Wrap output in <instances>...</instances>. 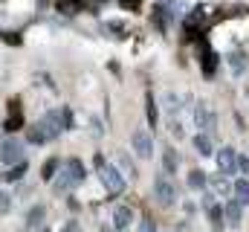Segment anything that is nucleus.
I'll return each instance as SVG.
<instances>
[{
	"label": "nucleus",
	"instance_id": "1",
	"mask_svg": "<svg viewBox=\"0 0 249 232\" xmlns=\"http://www.w3.org/2000/svg\"><path fill=\"white\" fill-rule=\"evenodd\" d=\"M72 125V114H70V108H61V111H50V114H44L38 119V134L44 136V142H53V139H58L64 131Z\"/></svg>",
	"mask_w": 249,
	"mask_h": 232
},
{
	"label": "nucleus",
	"instance_id": "2",
	"mask_svg": "<svg viewBox=\"0 0 249 232\" xmlns=\"http://www.w3.org/2000/svg\"><path fill=\"white\" fill-rule=\"evenodd\" d=\"M93 163H96L99 180H102V186L107 189V194H113V197H116V194H122V192H124V177H122V174L116 172L110 163H105V157H102V154H96V157H93Z\"/></svg>",
	"mask_w": 249,
	"mask_h": 232
},
{
	"label": "nucleus",
	"instance_id": "3",
	"mask_svg": "<svg viewBox=\"0 0 249 232\" xmlns=\"http://www.w3.org/2000/svg\"><path fill=\"white\" fill-rule=\"evenodd\" d=\"M154 194H157V200L162 206H174V200H177V189H174V183L165 174H157L154 177Z\"/></svg>",
	"mask_w": 249,
	"mask_h": 232
},
{
	"label": "nucleus",
	"instance_id": "4",
	"mask_svg": "<svg viewBox=\"0 0 249 232\" xmlns=\"http://www.w3.org/2000/svg\"><path fill=\"white\" fill-rule=\"evenodd\" d=\"M0 160H3L6 166L20 163V160H23V142H20V139H3V145H0Z\"/></svg>",
	"mask_w": 249,
	"mask_h": 232
},
{
	"label": "nucleus",
	"instance_id": "5",
	"mask_svg": "<svg viewBox=\"0 0 249 232\" xmlns=\"http://www.w3.org/2000/svg\"><path fill=\"white\" fill-rule=\"evenodd\" d=\"M130 142H133V151H136L142 160H148V157L154 154V139H151L148 131H133V134H130Z\"/></svg>",
	"mask_w": 249,
	"mask_h": 232
},
{
	"label": "nucleus",
	"instance_id": "6",
	"mask_svg": "<svg viewBox=\"0 0 249 232\" xmlns=\"http://www.w3.org/2000/svg\"><path fill=\"white\" fill-rule=\"evenodd\" d=\"M217 169H220V174H226V177L238 172V166H235V148L226 145V148L217 151Z\"/></svg>",
	"mask_w": 249,
	"mask_h": 232
},
{
	"label": "nucleus",
	"instance_id": "7",
	"mask_svg": "<svg viewBox=\"0 0 249 232\" xmlns=\"http://www.w3.org/2000/svg\"><path fill=\"white\" fill-rule=\"evenodd\" d=\"M223 209V221L235 230V227H241V215H244V206L238 203V200H226V206H220Z\"/></svg>",
	"mask_w": 249,
	"mask_h": 232
},
{
	"label": "nucleus",
	"instance_id": "8",
	"mask_svg": "<svg viewBox=\"0 0 249 232\" xmlns=\"http://www.w3.org/2000/svg\"><path fill=\"white\" fill-rule=\"evenodd\" d=\"M194 122H197L200 131H209V128L214 125V116H212V111H209V105H203V102L194 105Z\"/></svg>",
	"mask_w": 249,
	"mask_h": 232
},
{
	"label": "nucleus",
	"instance_id": "9",
	"mask_svg": "<svg viewBox=\"0 0 249 232\" xmlns=\"http://www.w3.org/2000/svg\"><path fill=\"white\" fill-rule=\"evenodd\" d=\"M226 61H229V67H232V73H235V76H244V73H247V67H249V58L244 56L241 50L229 53V56H226Z\"/></svg>",
	"mask_w": 249,
	"mask_h": 232
},
{
	"label": "nucleus",
	"instance_id": "10",
	"mask_svg": "<svg viewBox=\"0 0 249 232\" xmlns=\"http://www.w3.org/2000/svg\"><path fill=\"white\" fill-rule=\"evenodd\" d=\"M64 172L70 174V180H72V186H78V183H84V166H81V160H67L64 163Z\"/></svg>",
	"mask_w": 249,
	"mask_h": 232
},
{
	"label": "nucleus",
	"instance_id": "11",
	"mask_svg": "<svg viewBox=\"0 0 249 232\" xmlns=\"http://www.w3.org/2000/svg\"><path fill=\"white\" fill-rule=\"evenodd\" d=\"M232 194H235V200H238L241 206H249V177L232 183Z\"/></svg>",
	"mask_w": 249,
	"mask_h": 232
},
{
	"label": "nucleus",
	"instance_id": "12",
	"mask_svg": "<svg viewBox=\"0 0 249 232\" xmlns=\"http://www.w3.org/2000/svg\"><path fill=\"white\" fill-rule=\"evenodd\" d=\"M162 169H165V174H174L180 169V154L174 148H165L162 151Z\"/></svg>",
	"mask_w": 249,
	"mask_h": 232
},
{
	"label": "nucleus",
	"instance_id": "13",
	"mask_svg": "<svg viewBox=\"0 0 249 232\" xmlns=\"http://www.w3.org/2000/svg\"><path fill=\"white\" fill-rule=\"evenodd\" d=\"M113 227L116 230H127L130 227V206H116L113 209Z\"/></svg>",
	"mask_w": 249,
	"mask_h": 232
},
{
	"label": "nucleus",
	"instance_id": "14",
	"mask_svg": "<svg viewBox=\"0 0 249 232\" xmlns=\"http://www.w3.org/2000/svg\"><path fill=\"white\" fill-rule=\"evenodd\" d=\"M194 148H197V154H203V157H209L214 148H212V136L206 134V131H200L197 136H194Z\"/></svg>",
	"mask_w": 249,
	"mask_h": 232
},
{
	"label": "nucleus",
	"instance_id": "15",
	"mask_svg": "<svg viewBox=\"0 0 249 232\" xmlns=\"http://www.w3.org/2000/svg\"><path fill=\"white\" fill-rule=\"evenodd\" d=\"M44 218H47V209H44V206H32L29 215H26V227H29V230H38V227L44 224Z\"/></svg>",
	"mask_w": 249,
	"mask_h": 232
},
{
	"label": "nucleus",
	"instance_id": "16",
	"mask_svg": "<svg viewBox=\"0 0 249 232\" xmlns=\"http://www.w3.org/2000/svg\"><path fill=\"white\" fill-rule=\"evenodd\" d=\"M206 183H209V177L200 172V169L188 172V189H194V192H203V189H206Z\"/></svg>",
	"mask_w": 249,
	"mask_h": 232
},
{
	"label": "nucleus",
	"instance_id": "17",
	"mask_svg": "<svg viewBox=\"0 0 249 232\" xmlns=\"http://www.w3.org/2000/svg\"><path fill=\"white\" fill-rule=\"evenodd\" d=\"M23 174H26V163L20 160V163H15V166H9V172L3 174V180H6V183H15V180H20Z\"/></svg>",
	"mask_w": 249,
	"mask_h": 232
},
{
	"label": "nucleus",
	"instance_id": "18",
	"mask_svg": "<svg viewBox=\"0 0 249 232\" xmlns=\"http://www.w3.org/2000/svg\"><path fill=\"white\" fill-rule=\"evenodd\" d=\"M145 108H148V125L157 128V119H160V116H157V105H154V93L145 96Z\"/></svg>",
	"mask_w": 249,
	"mask_h": 232
},
{
	"label": "nucleus",
	"instance_id": "19",
	"mask_svg": "<svg viewBox=\"0 0 249 232\" xmlns=\"http://www.w3.org/2000/svg\"><path fill=\"white\" fill-rule=\"evenodd\" d=\"M67 189H72V180H70V174L61 169L58 177H55V194H61V192H67Z\"/></svg>",
	"mask_w": 249,
	"mask_h": 232
},
{
	"label": "nucleus",
	"instance_id": "20",
	"mask_svg": "<svg viewBox=\"0 0 249 232\" xmlns=\"http://www.w3.org/2000/svg\"><path fill=\"white\" fill-rule=\"evenodd\" d=\"M214 192H217L220 197H226V194L232 192V183H229V177H226V174H220V177L214 180Z\"/></svg>",
	"mask_w": 249,
	"mask_h": 232
},
{
	"label": "nucleus",
	"instance_id": "21",
	"mask_svg": "<svg viewBox=\"0 0 249 232\" xmlns=\"http://www.w3.org/2000/svg\"><path fill=\"white\" fill-rule=\"evenodd\" d=\"M214 67H217V56L214 53H206V58H203V73L206 76H214Z\"/></svg>",
	"mask_w": 249,
	"mask_h": 232
},
{
	"label": "nucleus",
	"instance_id": "22",
	"mask_svg": "<svg viewBox=\"0 0 249 232\" xmlns=\"http://www.w3.org/2000/svg\"><path fill=\"white\" fill-rule=\"evenodd\" d=\"M235 166H238V172L247 174L249 177V154H235Z\"/></svg>",
	"mask_w": 249,
	"mask_h": 232
},
{
	"label": "nucleus",
	"instance_id": "23",
	"mask_svg": "<svg viewBox=\"0 0 249 232\" xmlns=\"http://www.w3.org/2000/svg\"><path fill=\"white\" fill-rule=\"evenodd\" d=\"M9 209H12V194L0 192V215H9Z\"/></svg>",
	"mask_w": 249,
	"mask_h": 232
},
{
	"label": "nucleus",
	"instance_id": "24",
	"mask_svg": "<svg viewBox=\"0 0 249 232\" xmlns=\"http://www.w3.org/2000/svg\"><path fill=\"white\" fill-rule=\"evenodd\" d=\"M20 125H23V119H20V114H15L12 119H6V125H3V128H6V131L12 134V131H18Z\"/></svg>",
	"mask_w": 249,
	"mask_h": 232
},
{
	"label": "nucleus",
	"instance_id": "25",
	"mask_svg": "<svg viewBox=\"0 0 249 232\" xmlns=\"http://www.w3.org/2000/svg\"><path fill=\"white\" fill-rule=\"evenodd\" d=\"M55 172H58V160H47V166H44V180L55 177Z\"/></svg>",
	"mask_w": 249,
	"mask_h": 232
},
{
	"label": "nucleus",
	"instance_id": "26",
	"mask_svg": "<svg viewBox=\"0 0 249 232\" xmlns=\"http://www.w3.org/2000/svg\"><path fill=\"white\" fill-rule=\"evenodd\" d=\"M209 218L220 227V221H223V209H220V206H212V209H209Z\"/></svg>",
	"mask_w": 249,
	"mask_h": 232
},
{
	"label": "nucleus",
	"instance_id": "27",
	"mask_svg": "<svg viewBox=\"0 0 249 232\" xmlns=\"http://www.w3.org/2000/svg\"><path fill=\"white\" fill-rule=\"evenodd\" d=\"M139 232H157V224H154L151 218H145V221L139 224Z\"/></svg>",
	"mask_w": 249,
	"mask_h": 232
},
{
	"label": "nucleus",
	"instance_id": "28",
	"mask_svg": "<svg viewBox=\"0 0 249 232\" xmlns=\"http://www.w3.org/2000/svg\"><path fill=\"white\" fill-rule=\"evenodd\" d=\"M119 163H122V172L124 174H133V166H130V160H127L124 154H119Z\"/></svg>",
	"mask_w": 249,
	"mask_h": 232
},
{
	"label": "nucleus",
	"instance_id": "29",
	"mask_svg": "<svg viewBox=\"0 0 249 232\" xmlns=\"http://www.w3.org/2000/svg\"><path fill=\"white\" fill-rule=\"evenodd\" d=\"M61 232H81V227H78V221H67Z\"/></svg>",
	"mask_w": 249,
	"mask_h": 232
},
{
	"label": "nucleus",
	"instance_id": "30",
	"mask_svg": "<svg viewBox=\"0 0 249 232\" xmlns=\"http://www.w3.org/2000/svg\"><path fill=\"white\" fill-rule=\"evenodd\" d=\"M122 6H124V9H136V6H139V0H122Z\"/></svg>",
	"mask_w": 249,
	"mask_h": 232
},
{
	"label": "nucleus",
	"instance_id": "31",
	"mask_svg": "<svg viewBox=\"0 0 249 232\" xmlns=\"http://www.w3.org/2000/svg\"><path fill=\"white\" fill-rule=\"evenodd\" d=\"M99 232H116V227H110V224H105V227H102Z\"/></svg>",
	"mask_w": 249,
	"mask_h": 232
},
{
	"label": "nucleus",
	"instance_id": "32",
	"mask_svg": "<svg viewBox=\"0 0 249 232\" xmlns=\"http://www.w3.org/2000/svg\"><path fill=\"white\" fill-rule=\"evenodd\" d=\"M0 180H3V177H0Z\"/></svg>",
	"mask_w": 249,
	"mask_h": 232
}]
</instances>
